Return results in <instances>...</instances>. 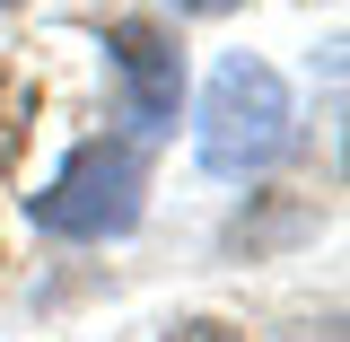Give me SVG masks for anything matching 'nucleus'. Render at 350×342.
Listing matches in <instances>:
<instances>
[{
	"instance_id": "nucleus-5",
	"label": "nucleus",
	"mask_w": 350,
	"mask_h": 342,
	"mask_svg": "<svg viewBox=\"0 0 350 342\" xmlns=\"http://www.w3.org/2000/svg\"><path fill=\"white\" fill-rule=\"evenodd\" d=\"M167 342H245V334L219 325V316H184V325H167Z\"/></svg>"
},
{
	"instance_id": "nucleus-4",
	"label": "nucleus",
	"mask_w": 350,
	"mask_h": 342,
	"mask_svg": "<svg viewBox=\"0 0 350 342\" xmlns=\"http://www.w3.org/2000/svg\"><path fill=\"white\" fill-rule=\"evenodd\" d=\"M27 123H36V88L18 62H0V175L27 158Z\"/></svg>"
},
{
	"instance_id": "nucleus-7",
	"label": "nucleus",
	"mask_w": 350,
	"mask_h": 342,
	"mask_svg": "<svg viewBox=\"0 0 350 342\" xmlns=\"http://www.w3.org/2000/svg\"><path fill=\"white\" fill-rule=\"evenodd\" d=\"M0 9H18V0H0Z\"/></svg>"
},
{
	"instance_id": "nucleus-2",
	"label": "nucleus",
	"mask_w": 350,
	"mask_h": 342,
	"mask_svg": "<svg viewBox=\"0 0 350 342\" xmlns=\"http://www.w3.org/2000/svg\"><path fill=\"white\" fill-rule=\"evenodd\" d=\"M289 132H298V114H289L280 71L254 62V53H228V62L211 71V88H202V123H193L202 167L228 175V184H245V175H262V167L289 158Z\"/></svg>"
},
{
	"instance_id": "nucleus-3",
	"label": "nucleus",
	"mask_w": 350,
	"mask_h": 342,
	"mask_svg": "<svg viewBox=\"0 0 350 342\" xmlns=\"http://www.w3.org/2000/svg\"><path fill=\"white\" fill-rule=\"evenodd\" d=\"M105 44H114V80H123L131 132H175V114H184V44H175V27L114 18Z\"/></svg>"
},
{
	"instance_id": "nucleus-1",
	"label": "nucleus",
	"mask_w": 350,
	"mask_h": 342,
	"mask_svg": "<svg viewBox=\"0 0 350 342\" xmlns=\"http://www.w3.org/2000/svg\"><path fill=\"white\" fill-rule=\"evenodd\" d=\"M140 202H149V158H140V141L123 132H96L79 141L62 175L27 193V211H36L44 237H70V246H105V237H131L140 228Z\"/></svg>"
},
{
	"instance_id": "nucleus-6",
	"label": "nucleus",
	"mask_w": 350,
	"mask_h": 342,
	"mask_svg": "<svg viewBox=\"0 0 350 342\" xmlns=\"http://www.w3.org/2000/svg\"><path fill=\"white\" fill-rule=\"evenodd\" d=\"M175 9H193V18H219V9H237V0H175Z\"/></svg>"
}]
</instances>
